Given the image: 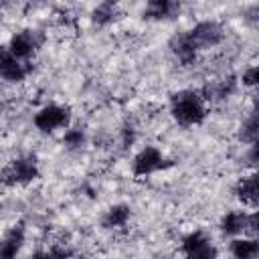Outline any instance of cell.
<instances>
[{
	"label": "cell",
	"mask_w": 259,
	"mask_h": 259,
	"mask_svg": "<svg viewBox=\"0 0 259 259\" xmlns=\"http://www.w3.org/2000/svg\"><path fill=\"white\" fill-rule=\"evenodd\" d=\"M208 107L202 91L196 89H180L170 97V115L182 127L200 125L206 119Z\"/></svg>",
	"instance_id": "6da1fadb"
},
{
	"label": "cell",
	"mask_w": 259,
	"mask_h": 259,
	"mask_svg": "<svg viewBox=\"0 0 259 259\" xmlns=\"http://www.w3.org/2000/svg\"><path fill=\"white\" fill-rule=\"evenodd\" d=\"M184 34H186V40L190 42V47L196 53L206 51V49H214L225 40L223 24L219 20H210V18L196 22L192 28L184 30Z\"/></svg>",
	"instance_id": "7a4b0ae2"
},
{
	"label": "cell",
	"mask_w": 259,
	"mask_h": 259,
	"mask_svg": "<svg viewBox=\"0 0 259 259\" xmlns=\"http://www.w3.org/2000/svg\"><path fill=\"white\" fill-rule=\"evenodd\" d=\"M40 170L34 156H18L6 164V168L0 172V180L8 186H24L34 182Z\"/></svg>",
	"instance_id": "3957f363"
},
{
	"label": "cell",
	"mask_w": 259,
	"mask_h": 259,
	"mask_svg": "<svg viewBox=\"0 0 259 259\" xmlns=\"http://www.w3.org/2000/svg\"><path fill=\"white\" fill-rule=\"evenodd\" d=\"M32 123L42 134H53L57 130H67L71 125V109L59 103H47L42 105L34 117Z\"/></svg>",
	"instance_id": "277c9868"
},
{
	"label": "cell",
	"mask_w": 259,
	"mask_h": 259,
	"mask_svg": "<svg viewBox=\"0 0 259 259\" xmlns=\"http://www.w3.org/2000/svg\"><path fill=\"white\" fill-rule=\"evenodd\" d=\"M42 45V34L40 30H34V28H24V30H18L14 32L10 38H8V45H6V51L22 61V63H28L34 53L38 51V47Z\"/></svg>",
	"instance_id": "5b68a950"
},
{
	"label": "cell",
	"mask_w": 259,
	"mask_h": 259,
	"mask_svg": "<svg viewBox=\"0 0 259 259\" xmlns=\"http://www.w3.org/2000/svg\"><path fill=\"white\" fill-rule=\"evenodd\" d=\"M166 158L158 146H144L132 160V174L136 178H146L160 172L166 164Z\"/></svg>",
	"instance_id": "8992f818"
},
{
	"label": "cell",
	"mask_w": 259,
	"mask_h": 259,
	"mask_svg": "<svg viewBox=\"0 0 259 259\" xmlns=\"http://www.w3.org/2000/svg\"><path fill=\"white\" fill-rule=\"evenodd\" d=\"M180 251L184 259H217V247L214 243L202 233V231H192L180 241Z\"/></svg>",
	"instance_id": "52a82bcc"
},
{
	"label": "cell",
	"mask_w": 259,
	"mask_h": 259,
	"mask_svg": "<svg viewBox=\"0 0 259 259\" xmlns=\"http://www.w3.org/2000/svg\"><path fill=\"white\" fill-rule=\"evenodd\" d=\"M32 71L30 63H22L18 59H14L6 47H0V79L6 83H20L28 77V73Z\"/></svg>",
	"instance_id": "ba28073f"
},
{
	"label": "cell",
	"mask_w": 259,
	"mask_h": 259,
	"mask_svg": "<svg viewBox=\"0 0 259 259\" xmlns=\"http://www.w3.org/2000/svg\"><path fill=\"white\" fill-rule=\"evenodd\" d=\"M26 241V229L24 225H14L10 227L4 237L0 239V259H16L24 247Z\"/></svg>",
	"instance_id": "9c48e42d"
},
{
	"label": "cell",
	"mask_w": 259,
	"mask_h": 259,
	"mask_svg": "<svg viewBox=\"0 0 259 259\" xmlns=\"http://www.w3.org/2000/svg\"><path fill=\"white\" fill-rule=\"evenodd\" d=\"M247 210H229L223 214L219 229L225 237H241L247 233Z\"/></svg>",
	"instance_id": "30bf717a"
},
{
	"label": "cell",
	"mask_w": 259,
	"mask_h": 259,
	"mask_svg": "<svg viewBox=\"0 0 259 259\" xmlns=\"http://www.w3.org/2000/svg\"><path fill=\"white\" fill-rule=\"evenodd\" d=\"M178 12H180V4L178 2L152 0L144 8V18H148V20H170V18L178 16Z\"/></svg>",
	"instance_id": "8fae6325"
},
{
	"label": "cell",
	"mask_w": 259,
	"mask_h": 259,
	"mask_svg": "<svg viewBox=\"0 0 259 259\" xmlns=\"http://www.w3.org/2000/svg\"><path fill=\"white\" fill-rule=\"evenodd\" d=\"M130 219H132V208L127 204L119 202V204H113L105 210V214L101 219V225H103V229H109V231L123 229L130 223Z\"/></svg>",
	"instance_id": "7c38bea8"
},
{
	"label": "cell",
	"mask_w": 259,
	"mask_h": 259,
	"mask_svg": "<svg viewBox=\"0 0 259 259\" xmlns=\"http://www.w3.org/2000/svg\"><path fill=\"white\" fill-rule=\"evenodd\" d=\"M170 51H172V55H174L184 67L192 65V63L196 61V57H198V53H196V51L190 47V42L186 40L184 30L178 32V34H174V36L170 38Z\"/></svg>",
	"instance_id": "4fadbf2b"
},
{
	"label": "cell",
	"mask_w": 259,
	"mask_h": 259,
	"mask_svg": "<svg viewBox=\"0 0 259 259\" xmlns=\"http://www.w3.org/2000/svg\"><path fill=\"white\" fill-rule=\"evenodd\" d=\"M235 196L247 204V206H255L257 204V174H249L237 180L235 184Z\"/></svg>",
	"instance_id": "5bb4252c"
},
{
	"label": "cell",
	"mask_w": 259,
	"mask_h": 259,
	"mask_svg": "<svg viewBox=\"0 0 259 259\" xmlns=\"http://www.w3.org/2000/svg\"><path fill=\"white\" fill-rule=\"evenodd\" d=\"M231 255L233 259H257L259 243L257 237H235L231 241Z\"/></svg>",
	"instance_id": "9a60e30c"
},
{
	"label": "cell",
	"mask_w": 259,
	"mask_h": 259,
	"mask_svg": "<svg viewBox=\"0 0 259 259\" xmlns=\"http://www.w3.org/2000/svg\"><path fill=\"white\" fill-rule=\"evenodd\" d=\"M117 18H119V6L115 2H101L91 12V20L97 26H109Z\"/></svg>",
	"instance_id": "2e32d148"
},
{
	"label": "cell",
	"mask_w": 259,
	"mask_h": 259,
	"mask_svg": "<svg viewBox=\"0 0 259 259\" xmlns=\"http://www.w3.org/2000/svg\"><path fill=\"white\" fill-rule=\"evenodd\" d=\"M257 134H259L257 113L251 111V113L243 119V123H241V127H239V140H241L243 144H247V146H253V144H257Z\"/></svg>",
	"instance_id": "e0dca14e"
},
{
	"label": "cell",
	"mask_w": 259,
	"mask_h": 259,
	"mask_svg": "<svg viewBox=\"0 0 259 259\" xmlns=\"http://www.w3.org/2000/svg\"><path fill=\"white\" fill-rule=\"evenodd\" d=\"M63 144L67 150H81L87 144V134L79 125H69L63 134Z\"/></svg>",
	"instance_id": "ac0fdd59"
},
{
	"label": "cell",
	"mask_w": 259,
	"mask_h": 259,
	"mask_svg": "<svg viewBox=\"0 0 259 259\" xmlns=\"http://www.w3.org/2000/svg\"><path fill=\"white\" fill-rule=\"evenodd\" d=\"M28 259H73V251L65 245H53L49 249L34 251Z\"/></svg>",
	"instance_id": "d6986e66"
},
{
	"label": "cell",
	"mask_w": 259,
	"mask_h": 259,
	"mask_svg": "<svg viewBox=\"0 0 259 259\" xmlns=\"http://www.w3.org/2000/svg\"><path fill=\"white\" fill-rule=\"evenodd\" d=\"M241 81H243L245 87H255L257 81H259V69H257V65L247 67V69L243 71V75H241Z\"/></svg>",
	"instance_id": "ffe728a7"
},
{
	"label": "cell",
	"mask_w": 259,
	"mask_h": 259,
	"mask_svg": "<svg viewBox=\"0 0 259 259\" xmlns=\"http://www.w3.org/2000/svg\"><path fill=\"white\" fill-rule=\"evenodd\" d=\"M0 18H2V6H0Z\"/></svg>",
	"instance_id": "44dd1931"
}]
</instances>
